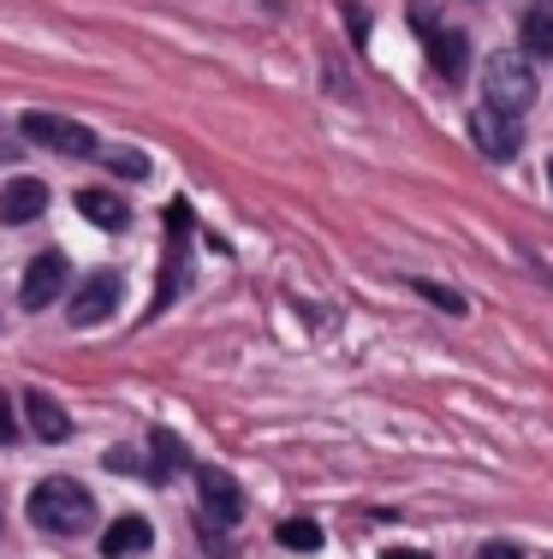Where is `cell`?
Segmentation results:
<instances>
[{
  "label": "cell",
  "instance_id": "52a82bcc",
  "mask_svg": "<svg viewBox=\"0 0 553 559\" xmlns=\"http://www.w3.org/2000/svg\"><path fill=\"white\" fill-rule=\"evenodd\" d=\"M60 292H65V257H60V250H43V257H36L31 269H24L19 304H24V310H48V304H55Z\"/></svg>",
  "mask_w": 553,
  "mask_h": 559
},
{
  "label": "cell",
  "instance_id": "7c38bea8",
  "mask_svg": "<svg viewBox=\"0 0 553 559\" xmlns=\"http://www.w3.org/2000/svg\"><path fill=\"white\" fill-rule=\"evenodd\" d=\"M429 60L441 78H465V60H470V43L458 31H429Z\"/></svg>",
  "mask_w": 553,
  "mask_h": 559
},
{
  "label": "cell",
  "instance_id": "5b68a950",
  "mask_svg": "<svg viewBox=\"0 0 553 559\" xmlns=\"http://www.w3.org/2000/svg\"><path fill=\"white\" fill-rule=\"evenodd\" d=\"M470 143H477V150L489 155V162H512L524 138H518V119L494 114L489 102H482V108H470Z\"/></svg>",
  "mask_w": 553,
  "mask_h": 559
},
{
  "label": "cell",
  "instance_id": "3957f363",
  "mask_svg": "<svg viewBox=\"0 0 553 559\" xmlns=\"http://www.w3.org/2000/svg\"><path fill=\"white\" fill-rule=\"evenodd\" d=\"M24 138H36L43 150H55V155H84V162L101 155L96 131L77 126V119H55V114H24Z\"/></svg>",
  "mask_w": 553,
  "mask_h": 559
},
{
  "label": "cell",
  "instance_id": "5bb4252c",
  "mask_svg": "<svg viewBox=\"0 0 553 559\" xmlns=\"http://www.w3.org/2000/svg\"><path fill=\"white\" fill-rule=\"evenodd\" d=\"M274 536H280V548H292V554H315V548H322V524H315V518H286Z\"/></svg>",
  "mask_w": 553,
  "mask_h": 559
},
{
  "label": "cell",
  "instance_id": "2e32d148",
  "mask_svg": "<svg viewBox=\"0 0 553 559\" xmlns=\"http://www.w3.org/2000/svg\"><path fill=\"white\" fill-rule=\"evenodd\" d=\"M96 162H101V167H113V173H125V179H143V173H149V162H143L137 150H101Z\"/></svg>",
  "mask_w": 553,
  "mask_h": 559
},
{
  "label": "cell",
  "instance_id": "ac0fdd59",
  "mask_svg": "<svg viewBox=\"0 0 553 559\" xmlns=\"http://www.w3.org/2000/svg\"><path fill=\"white\" fill-rule=\"evenodd\" d=\"M12 435H19V423H12V399H7V393H0V447H7V441H12Z\"/></svg>",
  "mask_w": 553,
  "mask_h": 559
},
{
  "label": "cell",
  "instance_id": "9c48e42d",
  "mask_svg": "<svg viewBox=\"0 0 553 559\" xmlns=\"http://www.w3.org/2000/svg\"><path fill=\"white\" fill-rule=\"evenodd\" d=\"M24 417H31V429H36V441H48V447H60L65 435H72V417L48 399L43 388H31L24 393Z\"/></svg>",
  "mask_w": 553,
  "mask_h": 559
},
{
  "label": "cell",
  "instance_id": "8fae6325",
  "mask_svg": "<svg viewBox=\"0 0 553 559\" xmlns=\"http://www.w3.org/2000/svg\"><path fill=\"white\" fill-rule=\"evenodd\" d=\"M77 215L108 226V233H120V226H131V203H125V197H113V191H84V197H77Z\"/></svg>",
  "mask_w": 553,
  "mask_h": 559
},
{
  "label": "cell",
  "instance_id": "8992f818",
  "mask_svg": "<svg viewBox=\"0 0 553 559\" xmlns=\"http://www.w3.org/2000/svg\"><path fill=\"white\" fill-rule=\"evenodd\" d=\"M196 495H203L208 524H239V518H244V488L232 483L227 471H215V464H203V471H196Z\"/></svg>",
  "mask_w": 553,
  "mask_h": 559
},
{
  "label": "cell",
  "instance_id": "ba28073f",
  "mask_svg": "<svg viewBox=\"0 0 553 559\" xmlns=\"http://www.w3.org/2000/svg\"><path fill=\"white\" fill-rule=\"evenodd\" d=\"M48 209V185L43 179H12V185H0V221H36Z\"/></svg>",
  "mask_w": 553,
  "mask_h": 559
},
{
  "label": "cell",
  "instance_id": "d6986e66",
  "mask_svg": "<svg viewBox=\"0 0 553 559\" xmlns=\"http://www.w3.org/2000/svg\"><path fill=\"white\" fill-rule=\"evenodd\" d=\"M482 559H524V554L506 548V542H489V548H482Z\"/></svg>",
  "mask_w": 553,
  "mask_h": 559
},
{
  "label": "cell",
  "instance_id": "ffe728a7",
  "mask_svg": "<svg viewBox=\"0 0 553 559\" xmlns=\"http://www.w3.org/2000/svg\"><path fill=\"white\" fill-rule=\"evenodd\" d=\"M381 559H429V554H417V548H387Z\"/></svg>",
  "mask_w": 553,
  "mask_h": 559
},
{
  "label": "cell",
  "instance_id": "30bf717a",
  "mask_svg": "<svg viewBox=\"0 0 553 559\" xmlns=\"http://www.w3.org/2000/svg\"><path fill=\"white\" fill-rule=\"evenodd\" d=\"M149 542H155L149 518H113V524L101 530V554H108V559H131V554H149Z\"/></svg>",
  "mask_w": 553,
  "mask_h": 559
},
{
  "label": "cell",
  "instance_id": "44dd1931",
  "mask_svg": "<svg viewBox=\"0 0 553 559\" xmlns=\"http://www.w3.org/2000/svg\"><path fill=\"white\" fill-rule=\"evenodd\" d=\"M548 185H553V162H548Z\"/></svg>",
  "mask_w": 553,
  "mask_h": 559
},
{
  "label": "cell",
  "instance_id": "277c9868",
  "mask_svg": "<svg viewBox=\"0 0 553 559\" xmlns=\"http://www.w3.org/2000/svg\"><path fill=\"white\" fill-rule=\"evenodd\" d=\"M120 310V274H89L77 280V292L65 298V322L72 328H96Z\"/></svg>",
  "mask_w": 553,
  "mask_h": 559
},
{
  "label": "cell",
  "instance_id": "9a60e30c",
  "mask_svg": "<svg viewBox=\"0 0 553 559\" xmlns=\"http://www.w3.org/2000/svg\"><path fill=\"white\" fill-rule=\"evenodd\" d=\"M524 43H530V55L553 60V19L548 12H530V19H524Z\"/></svg>",
  "mask_w": 553,
  "mask_h": 559
},
{
  "label": "cell",
  "instance_id": "7a4b0ae2",
  "mask_svg": "<svg viewBox=\"0 0 553 559\" xmlns=\"http://www.w3.org/2000/svg\"><path fill=\"white\" fill-rule=\"evenodd\" d=\"M536 66L518 55V48H500V55L482 66V96H489V108L494 114H506V119H518L524 108L536 102Z\"/></svg>",
  "mask_w": 553,
  "mask_h": 559
},
{
  "label": "cell",
  "instance_id": "e0dca14e",
  "mask_svg": "<svg viewBox=\"0 0 553 559\" xmlns=\"http://www.w3.org/2000/svg\"><path fill=\"white\" fill-rule=\"evenodd\" d=\"M417 292H423L429 304H441V310H453V316L465 310V298H458V292H446V286H434V280H417Z\"/></svg>",
  "mask_w": 553,
  "mask_h": 559
},
{
  "label": "cell",
  "instance_id": "6da1fadb",
  "mask_svg": "<svg viewBox=\"0 0 553 559\" xmlns=\"http://www.w3.org/2000/svg\"><path fill=\"white\" fill-rule=\"evenodd\" d=\"M31 524L48 530V536H84L89 524H96V500H89L84 483H72V476H48V483L31 488Z\"/></svg>",
  "mask_w": 553,
  "mask_h": 559
},
{
  "label": "cell",
  "instance_id": "4fadbf2b",
  "mask_svg": "<svg viewBox=\"0 0 553 559\" xmlns=\"http://www.w3.org/2000/svg\"><path fill=\"white\" fill-rule=\"evenodd\" d=\"M149 464H155V483H173V476L184 471V441H179V435L173 429H155L149 435Z\"/></svg>",
  "mask_w": 553,
  "mask_h": 559
}]
</instances>
